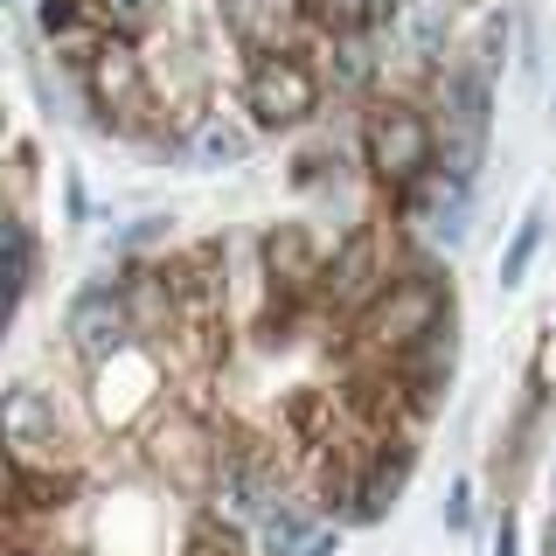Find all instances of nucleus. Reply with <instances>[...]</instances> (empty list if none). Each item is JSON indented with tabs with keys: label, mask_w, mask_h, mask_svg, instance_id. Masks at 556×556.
I'll use <instances>...</instances> for the list:
<instances>
[{
	"label": "nucleus",
	"mask_w": 556,
	"mask_h": 556,
	"mask_svg": "<svg viewBox=\"0 0 556 556\" xmlns=\"http://www.w3.org/2000/svg\"><path fill=\"white\" fill-rule=\"evenodd\" d=\"M445 313H452V278L439 271V257L410 251L404 271H396V286L382 292L369 313L348 320V362H396L417 334H431Z\"/></svg>",
	"instance_id": "obj_1"
},
{
	"label": "nucleus",
	"mask_w": 556,
	"mask_h": 556,
	"mask_svg": "<svg viewBox=\"0 0 556 556\" xmlns=\"http://www.w3.org/2000/svg\"><path fill=\"white\" fill-rule=\"evenodd\" d=\"M327 77L313 70L306 49H257L243 63V118L257 132H300L313 112H320Z\"/></svg>",
	"instance_id": "obj_2"
},
{
	"label": "nucleus",
	"mask_w": 556,
	"mask_h": 556,
	"mask_svg": "<svg viewBox=\"0 0 556 556\" xmlns=\"http://www.w3.org/2000/svg\"><path fill=\"white\" fill-rule=\"evenodd\" d=\"M362 161L382 181V195L410 188L417 174L439 161V126L425 118V104H410V98L369 104V118H362Z\"/></svg>",
	"instance_id": "obj_3"
},
{
	"label": "nucleus",
	"mask_w": 556,
	"mask_h": 556,
	"mask_svg": "<svg viewBox=\"0 0 556 556\" xmlns=\"http://www.w3.org/2000/svg\"><path fill=\"white\" fill-rule=\"evenodd\" d=\"M390 286H396V257H390V243H382V230L362 223V230H348L334 251H327L313 313H320V320H334V327H348L355 313H369Z\"/></svg>",
	"instance_id": "obj_4"
},
{
	"label": "nucleus",
	"mask_w": 556,
	"mask_h": 556,
	"mask_svg": "<svg viewBox=\"0 0 556 556\" xmlns=\"http://www.w3.org/2000/svg\"><path fill=\"white\" fill-rule=\"evenodd\" d=\"M147 341L139 334V320H132V300H126V286H91V292H77L63 313V348L84 362V369H104V362H118V355H132V348Z\"/></svg>",
	"instance_id": "obj_5"
},
{
	"label": "nucleus",
	"mask_w": 556,
	"mask_h": 556,
	"mask_svg": "<svg viewBox=\"0 0 556 556\" xmlns=\"http://www.w3.org/2000/svg\"><path fill=\"white\" fill-rule=\"evenodd\" d=\"M390 208H396V223H404V230L431 237V243H459L466 223H473V181H459L452 167L431 161L410 188H396Z\"/></svg>",
	"instance_id": "obj_6"
},
{
	"label": "nucleus",
	"mask_w": 556,
	"mask_h": 556,
	"mask_svg": "<svg viewBox=\"0 0 556 556\" xmlns=\"http://www.w3.org/2000/svg\"><path fill=\"white\" fill-rule=\"evenodd\" d=\"M0 425H8V452H14V459L70 466V425H63V410H56V396H49V390L14 382L8 404H0Z\"/></svg>",
	"instance_id": "obj_7"
},
{
	"label": "nucleus",
	"mask_w": 556,
	"mask_h": 556,
	"mask_svg": "<svg viewBox=\"0 0 556 556\" xmlns=\"http://www.w3.org/2000/svg\"><path fill=\"white\" fill-rule=\"evenodd\" d=\"M84 480L77 466H49V459H14L8 452V521H56L77 508Z\"/></svg>",
	"instance_id": "obj_8"
},
{
	"label": "nucleus",
	"mask_w": 556,
	"mask_h": 556,
	"mask_svg": "<svg viewBox=\"0 0 556 556\" xmlns=\"http://www.w3.org/2000/svg\"><path fill=\"white\" fill-rule=\"evenodd\" d=\"M396 376H404V390L417 396V410H439L445 404V390H452V369H459V313H445L439 327H431V334H417L404 355L390 362Z\"/></svg>",
	"instance_id": "obj_9"
},
{
	"label": "nucleus",
	"mask_w": 556,
	"mask_h": 556,
	"mask_svg": "<svg viewBox=\"0 0 556 556\" xmlns=\"http://www.w3.org/2000/svg\"><path fill=\"white\" fill-rule=\"evenodd\" d=\"M216 8H223V28L237 35L243 56H257V49H300V35H313L306 0H216Z\"/></svg>",
	"instance_id": "obj_10"
},
{
	"label": "nucleus",
	"mask_w": 556,
	"mask_h": 556,
	"mask_svg": "<svg viewBox=\"0 0 556 556\" xmlns=\"http://www.w3.org/2000/svg\"><path fill=\"white\" fill-rule=\"evenodd\" d=\"M417 473V431H390V439H376L369 452V473H362V494H355V529H369V521H382L404 501V486Z\"/></svg>",
	"instance_id": "obj_11"
},
{
	"label": "nucleus",
	"mask_w": 556,
	"mask_h": 556,
	"mask_svg": "<svg viewBox=\"0 0 556 556\" xmlns=\"http://www.w3.org/2000/svg\"><path fill=\"white\" fill-rule=\"evenodd\" d=\"M257 257H265V292H292V300H306V306L320 300L327 257L313 251V237L300 230V223H278V230H265Z\"/></svg>",
	"instance_id": "obj_12"
},
{
	"label": "nucleus",
	"mask_w": 556,
	"mask_h": 556,
	"mask_svg": "<svg viewBox=\"0 0 556 556\" xmlns=\"http://www.w3.org/2000/svg\"><path fill=\"white\" fill-rule=\"evenodd\" d=\"M320 529H327V515L313 508V494H286V501H271V508L257 515L251 543H257V556H300Z\"/></svg>",
	"instance_id": "obj_13"
},
{
	"label": "nucleus",
	"mask_w": 556,
	"mask_h": 556,
	"mask_svg": "<svg viewBox=\"0 0 556 556\" xmlns=\"http://www.w3.org/2000/svg\"><path fill=\"white\" fill-rule=\"evenodd\" d=\"M251 132H257V126H237L230 112H202L195 126H188L181 161H188V167H202V174H216V167H243V161H251Z\"/></svg>",
	"instance_id": "obj_14"
},
{
	"label": "nucleus",
	"mask_w": 556,
	"mask_h": 556,
	"mask_svg": "<svg viewBox=\"0 0 556 556\" xmlns=\"http://www.w3.org/2000/svg\"><path fill=\"white\" fill-rule=\"evenodd\" d=\"M404 14V0H306L313 35H376Z\"/></svg>",
	"instance_id": "obj_15"
},
{
	"label": "nucleus",
	"mask_w": 556,
	"mask_h": 556,
	"mask_svg": "<svg viewBox=\"0 0 556 556\" xmlns=\"http://www.w3.org/2000/svg\"><path fill=\"white\" fill-rule=\"evenodd\" d=\"M334 91H369L376 84V56H369V35H327V70H320Z\"/></svg>",
	"instance_id": "obj_16"
},
{
	"label": "nucleus",
	"mask_w": 556,
	"mask_h": 556,
	"mask_svg": "<svg viewBox=\"0 0 556 556\" xmlns=\"http://www.w3.org/2000/svg\"><path fill=\"white\" fill-rule=\"evenodd\" d=\"M543 223H549V208H543V202H529V216L515 223L508 251H501V292H515L521 278H529V265H535V251H543Z\"/></svg>",
	"instance_id": "obj_17"
},
{
	"label": "nucleus",
	"mask_w": 556,
	"mask_h": 556,
	"mask_svg": "<svg viewBox=\"0 0 556 556\" xmlns=\"http://www.w3.org/2000/svg\"><path fill=\"white\" fill-rule=\"evenodd\" d=\"M91 14L112 35H132V42H139V35H153L167 22V0H91Z\"/></svg>",
	"instance_id": "obj_18"
},
{
	"label": "nucleus",
	"mask_w": 556,
	"mask_h": 556,
	"mask_svg": "<svg viewBox=\"0 0 556 556\" xmlns=\"http://www.w3.org/2000/svg\"><path fill=\"white\" fill-rule=\"evenodd\" d=\"M28 286H35V230H28L22 208H14V216H8V306L14 313H22Z\"/></svg>",
	"instance_id": "obj_19"
},
{
	"label": "nucleus",
	"mask_w": 556,
	"mask_h": 556,
	"mask_svg": "<svg viewBox=\"0 0 556 556\" xmlns=\"http://www.w3.org/2000/svg\"><path fill=\"white\" fill-rule=\"evenodd\" d=\"M480 161H486V132H473V126L439 132V167H452L459 181H480Z\"/></svg>",
	"instance_id": "obj_20"
},
{
	"label": "nucleus",
	"mask_w": 556,
	"mask_h": 556,
	"mask_svg": "<svg viewBox=\"0 0 556 556\" xmlns=\"http://www.w3.org/2000/svg\"><path fill=\"white\" fill-rule=\"evenodd\" d=\"M501 56H508V14H486L480 35H473V49H466V63H473L480 77L501 84Z\"/></svg>",
	"instance_id": "obj_21"
},
{
	"label": "nucleus",
	"mask_w": 556,
	"mask_h": 556,
	"mask_svg": "<svg viewBox=\"0 0 556 556\" xmlns=\"http://www.w3.org/2000/svg\"><path fill=\"white\" fill-rule=\"evenodd\" d=\"M63 216L91 223V195H84V174H63Z\"/></svg>",
	"instance_id": "obj_22"
},
{
	"label": "nucleus",
	"mask_w": 556,
	"mask_h": 556,
	"mask_svg": "<svg viewBox=\"0 0 556 556\" xmlns=\"http://www.w3.org/2000/svg\"><path fill=\"white\" fill-rule=\"evenodd\" d=\"M466 521H473V480H459L445 501V529H466Z\"/></svg>",
	"instance_id": "obj_23"
},
{
	"label": "nucleus",
	"mask_w": 556,
	"mask_h": 556,
	"mask_svg": "<svg viewBox=\"0 0 556 556\" xmlns=\"http://www.w3.org/2000/svg\"><path fill=\"white\" fill-rule=\"evenodd\" d=\"M167 223H174V216H139V223H132V230H126V237H118V251H139V243H153V237H161V230H167Z\"/></svg>",
	"instance_id": "obj_24"
},
{
	"label": "nucleus",
	"mask_w": 556,
	"mask_h": 556,
	"mask_svg": "<svg viewBox=\"0 0 556 556\" xmlns=\"http://www.w3.org/2000/svg\"><path fill=\"white\" fill-rule=\"evenodd\" d=\"M494 556H521V529H515L508 508H501V521H494Z\"/></svg>",
	"instance_id": "obj_25"
},
{
	"label": "nucleus",
	"mask_w": 556,
	"mask_h": 556,
	"mask_svg": "<svg viewBox=\"0 0 556 556\" xmlns=\"http://www.w3.org/2000/svg\"><path fill=\"white\" fill-rule=\"evenodd\" d=\"M334 549H341V535H334V521H327V529H320V535H313V543H306L300 556H334Z\"/></svg>",
	"instance_id": "obj_26"
},
{
	"label": "nucleus",
	"mask_w": 556,
	"mask_h": 556,
	"mask_svg": "<svg viewBox=\"0 0 556 556\" xmlns=\"http://www.w3.org/2000/svg\"><path fill=\"white\" fill-rule=\"evenodd\" d=\"M543 556H556V515L543 521Z\"/></svg>",
	"instance_id": "obj_27"
},
{
	"label": "nucleus",
	"mask_w": 556,
	"mask_h": 556,
	"mask_svg": "<svg viewBox=\"0 0 556 556\" xmlns=\"http://www.w3.org/2000/svg\"><path fill=\"white\" fill-rule=\"evenodd\" d=\"M549 112H556V98H549Z\"/></svg>",
	"instance_id": "obj_28"
}]
</instances>
